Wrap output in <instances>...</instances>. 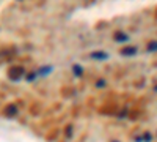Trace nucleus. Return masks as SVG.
Wrapping results in <instances>:
<instances>
[{
    "instance_id": "obj_11",
    "label": "nucleus",
    "mask_w": 157,
    "mask_h": 142,
    "mask_svg": "<svg viewBox=\"0 0 157 142\" xmlns=\"http://www.w3.org/2000/svg\"><path fill=\"white\" fill-rule=\"evenodd\" d=\"M141 139H143V142H151V139H152V137H151V134H149V133H146Z\"/></svg>"
},
{
    "instance_id": "obj_1",
    "label": "nucleus",
    "mask_w": 157,
    "mask_h": 142,
    "mask_svg": "<svg viewBox=\"0 0 157 142\" xmlns=\"http://www.w3.org/2000/svg\"><path fill=\"white\" fill-rule=\"evenodd\" d=\"M24 68L22 67H11L10 70H8V77L11 81H19L21 77L24 76Z\"/></svg>"
},
{
    "instance_id": "obj_13",
    "label": "nucleus",
    "mask_w": 157,
    "mask_h": 142,
    "mask_svg": "<svg viewBox=\"0 0 157 142\" xmlns=\"http://www.w3.org/2000/svg\"><path fill=\"white\" fill-rule=\"evenodd\" d=\"M155 90H157V87H155Z\"/></svg>"
},
{
    "instance_id": "obj_10",
    "label": "nucleus",
    "mask_w": 157,
    "mask_h": 142,
    "mask_svg": "<svg viewBox=\"0 0 157 142\" xmlns=\"http://www.w3.org/2000/svg\"><path fill=\"white\" fill-rule=\"evenodd\" d=\"M36 77H38V74H36V73H29V76H27V81H29V82H33V81L36 79Z\"/></svg>"
},
{
    "instance_id": "obj_5",
    "label": "nucleus",
    "mask_w": 157,
    "mask_h": 142,
    "mask_svg": "<svg viewBox=\"0 0 157 142\" xmlns=\"http://www.w3.org/2000/svg\"><path fill=\"white\" fill-rule=\"evenodd\" d=\"M16 112H17V108L14 104H10V106L5 108V115H6V117H14Z\"/></svg>"
},
{
    "instance_id": "obj_6",
    "label": "nucleus",
    "mask_w": 157,
    "mask_h": 142,
    "mask_svg": "<svg viewBox=\"0 0 157 142\" xmlns=\"http://www.w3.org/2000/svg\"><path fill=\"white\" fill-rule=\"evenodd\" d=\"M115 40H116V41H120V43H126V41H129V36H127L126 33L120 32V33H116V35H115Z\"/></svg>"
},
{
    "instance_id": "obj_7",
    "label": "nucleus",
    "mask_w": 157,
    "mask_h": 142,
    "mask_svg": "<svg viewBox=\"0 0 157 142\" xmlns=\"http://www.w3.org/2000/svg\"><path fill=\"white\" fill-rule=\"evenodd\" d=\"M72 73H74V76L78 77V76L83 74V68H82L80 65H74V67H72Z\"/></svg>"
},
{
    "instance_id": "obj_3",
    "label": "nucleus",
    "mask_w": 157,
    "mask_h": 142,
    "mask_svg": "<svg viewBox=\"0 0 157 142\" xmlns=\"http://www.w3.org/2000/svg\"><path fill=\"white\" fill-rule=\"evenodd\" d=\"M52 71H54V67L52 65H46V67H41L38 71H36V74L39 76V77H44V76H49Z\"/></svg>"
},
{
    "instance_id": "obj_9",
    "label": "nucleus",
    "mask_w": 157,
    "mask_h": 142,
    "mask_svg": "<svg viewBox=\"0 0 157 142\" xmlns=\"http://www.w3.org/2000/svg\"><path fill=\"white\" fill-rule=\"evenodd\" d=\"M105 85H107V81H105V79H99V81L96 82V87H98V88H104Z\"/></svg>"
},
{
    "instance_id": "obj_8",
    "label": "nucleus",
    "mask_w": 157,
    "mask_h": 142,
    "mask_svg": "<svg viewBox=\"0 0 157 142\" xmlns=\"http://www.w3.org/2000/svg\"><path fill=\"white\" fill-rule=\"evenodd\" d=\"M148 51H149V52H155V51H157V40L148 43Z\"/></svg>"
},
{
    "instance_id": "obj_12",
    "label": "nucleus",
    "mask_w": 157,
    "mask_h": 142,
    "mask_svg": "<svg viewBox=\"0 0 157 142\" xmlns=\"http://www.w3.org/2000/svg\"><path fill=\"white\" fill-rule=\"evenodd\" d=\"M112 142H118V140H112Z\"/></svg>"
},
{
    "instance_id": "obj_4",
    "label": "nucleus",
    "mask_w": 157,
    "mask_h": 142,
    "mask_svg": "<svg viewBox=\"0 0 157 142\" xmlns=\"http://www.w3.org/2000/svg\"><path fill=\"white\" fill-rule=\"evenodd\" d=\"M90 57L94 59V60H107L109 59V54L107 52H102V51H96V52H91Z\"/></svg>"
},
{
    "instance_id": "obj_2",
    "label": "nucleus",
    "mask_w": 157,
    "mask_h": 142,
    "mask_svg": "<svg viewBox=\"0 0 157 142\" xmlns=\"http://www.w3.org/2000/svg\"><path fill=\"white\" fill-rule=\"evenodd\" d=\"M137 52H138V49L135 46H127V47H123L121 49V55H124V57H132Z\"/></svg>"
}]
</instances>
